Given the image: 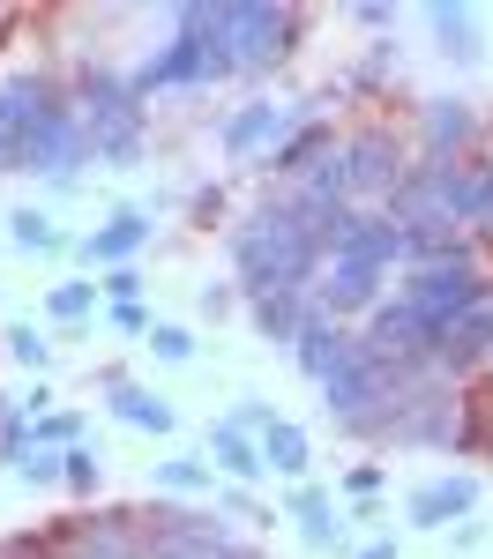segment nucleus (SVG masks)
<instances>
[{"label":"nucleus","instance_id":"nucleus-1","mask_svg":"<svg viewBox=\"0 0 493 559\" xmlns=\"http://www.w3.org/2000/svg\"><path fill=\"white\" fill-rule=\"evenodd\" d=\"M232 269H239L247 299L255 292H307L314 299V284L329 269V247L292 202H262L247 224H232Z\"/></svg>","mask_w":493,"mask_h":559},{"label":"nucleus","instance_id":"nucleus-2","mask_svg":"<svg viewBox=\"0 0 493 559\" xmlns=\"http://www.w3.org/2000/svg\"><path fill=\"white\" fill-rule=\"evenodd\" d=\"M224 75H239V60L224 45V0H187V8H173V38L128 83L134 97H157V90H218Z\"/></svg>","mask_w":493,"mask_h":559},{"label":"nucleus","instance_id":"nucleus-3","mask_svg":"<svg viewBox=\"0 0 493 559\" xmlns=\"http://www.w3.org/2000/svg\"><path fill=\"white\" fill-rule=\"evenodd\" d=\"M486 202H493V173L479 157H426L397 179L389 194V216L397 224H448V231H479L486 224Z\"/></svg>","mask_w":493,"mask_h":559},{"label":"nucleus","instance_id":"nucleus-4","mask_svg":"<svg viewBox=\"0 0 493 559\" xmlns=\"http://www.w3.org/2000/svg\"><path fill=\"white\" fill-rule=\"evenodd\" d=\"M75 120H83L90 134V157L97 165H113V173H128V165H142V142H150V120H142V97H134V83H120L113 68H97L90 60L83 75H75Z\"/></svg>","mask_w":493,"mask_h":559},{"label":"nucleus","instance_id":"nucleus-5","mask_svg":"<svg viewBox=\"0 0 493 559\" xmlns=\"http://www.w3.org/2000/svg\"><path fill=\"white\" fill-rule=\"evenodd\" d=\"M142 552L150 559H269L262 545H247L224 515H202V508H142Z\"/></svg>","mask_w":493,"mask_h":559},{"label":"nucleus","instance_id":"nucleus-6","mask_svg":"<svg viewBox=\"0 0 493 559\" xmlns=\"http://www.w3.org/2000/svg\"><path fill=\"white\" fill-rule=\"evenodd\" d=\"M411 313H426L434 329H456L463 313H479V306L493 299V276L479 269V261H426V269H403V292H397Z\"/></svg>","mask_w":493,"mask_h":559},{"label":"nucleus","instance_id":"nucleus-7","mask_svg":"<svg viewBox=\"0 0 493 559\" xmlns=\"http://www.w3.org/2000/svg\"><path fill=\"white\" fill-rule=\"evenodd\" d=\"M307 38V8H277V0H224V45L239 68H277Z\"/></svg>","mask_w":493,"mask_h":559},{"label":"nucleus","instance_id":"nucleus-8","mask_svg":"<svg viewBox=\"0 0 493 559\" xmlns=\"http://www.w3.org/2000/svg\"><path fill=\"white\" fill-rule=\"evenodd\" d=\"M90 165V134L75 120V97H60V105H45L31 134H23V173H45L52 187H75V173Z\"/></svg>","mask_w":493,"mask_h":559},{"label":"nucleus","instance_id":"nucleus-9","mask_svg":"<svg viewBox=\"0 0 493 559\" xmlns=\"http://www.w3.org/2000/svg\"><path fill=\"white\" fill-rule=\"evenodd\" d=\"M337 173H344V194H352V210H359V202H389L411 165H403V150H397L389 128H359L352 142L337 150Z\"/></svg>","mask_w":493,"mask_h":559},{"label":"nucleus","instance_id":"nucleus-10","mask_svg":"<svg viewBox=\"0 0 493 559\" xmlns=\"http://www.w3.org/2000/svg\"><path fill=\"white\" fill-rule=\"evenodd\" d=\"M68 90L38 75V68H23V75H0V173H23V134L38 120L45 105H60Z\"/></svg>","mask_w":493,"mask_h":559},{"label":"nucleus","instance_id":"nucleus-11","mask_svg":"<svg viewBox=\"0 0 493 559\" xmlns=\"http://www.w3.org/2000/svg\"><path fill=\"white\" fill-rule=\"evenodd\" d=\"M68 559H150L142 552V508H105V515H68L60 522Z\"/></svg>","mask_w":493,"mask_h":559},{"label":"nucleus","instance_id":"nucleus-12","mask_svg":"<svg viewBox=\"0 0 493 559\" xmlns=\"http://www.w3.org/2000/svg\"><path fill=\"white\" fill-rule=\"evenodd\" d=\"M382 284H389V269H366V261H329L321 269V284H314V313H329V321H366L374 306H382Z\"/></svg>","mask_w":493,"mask_h":559},{"label":"nucleus","instance_id":"nucleus-13","mask_svg":"<svg viewBox=\"0 0 493 559\" xmlns=\"http://www.w3.org/2000/svg\"><path fill=\"white\" fill-rule=\"evenodd\" d=\"M329 261H366V269H397L403 261V224L374 210H344V224L329 231Z\"/></svg>","mask_w":493,"mask_h":559},{"label":"nucleus","instance_id":"nucleus-14","mask_svg":"<svg viewBox=\"0 0 493 559\" xmlns=\"http://www.w3.org/2000/svg\"><path fill=\"white\" fill-rule=\"evenodd\" d=\"M471 508H479V477L442 471V477H426V485H411L403 522H411V530H456V522H471Z\"/></svg>","mask_w":493,"mask_h":559},{"label":"nucleus","instance_id":"nucleus-15","mask_svg":"<svg viewBox=\"0 0 493 559\" xmlns=\"http://www.w3.org/2000/svg\"><path fill=\"white\" fill-rule=\"evenodd\" d=\"M300 128V120H292V112H284V105H269V97H255V105H239V112H232V120H224V134H218V150L224 157H239V165H247V157H277V142H284V134Z\"/></svg>","mask_w":493,"mask_h":559},{"label":"nucleus","instance_id":"nucleus-16","mask_svg":"<svg viewBox=\"0 0 493 559\" xmlns=\"http://www.w3.org/2000/svg\"><path fill=\"white\" fill-rule=\"evenodd\" d=\"M479 105L471 97H426L419 105V142H426V157H471L479 150Z\"/></svg>","mask_w":493,"mask_h":559},{"label":"nucleus","instance_id":"nucleus-17","mask_svg":"<svg viewBox=\"0 0 493 559\" xmlns=\"http://www.w3.org/2000/svg\"><path fill=\"white\" fill-rule=\"evenodd\" d=\"M337 150H344V142H337V128H329V120H300V128H292L284 142H277V157H269L262 173H277V179H300V187H307V179L321 173V165H329Z\"/></svg>","mask_w":493,"mask_h":559},{"label":"nucleus","instance_id":"nucleus-18","mask_svg":"<svg viewBox=\"0 0 493 559\" xmlns=\"http://www.w3.org/2000/svg\"><path fill=\"white\" fill-rule=\"evenodd\" d=\"M352 344H359V329L329 321V313H307V329H300V344H292V366H300V373L321 388L337 366H344V358H352Z\"/></svg>","mask_w":493,"mask_h":559},{"label":"nucleus","instance_id":"nucleus-19","mask_svg":"<svg viewBox=\"0 0 493 559\" xmlns=\"http://www.w3.org/2000/svg\"><path fill=\"white\" fill-rule=\"evenodd\" d=\"M150 231H157V224H150L142 210H113L83 239V261H97V269H134V254L150 247Z\"/></svg>","mask_w":493,"mask_h":559},{"label":"nucleus","instance_id":"nucleus-20","mask_svg":"<svg viewBox=\"0 0 493 559\" xmlns=\"http://www.w3.org/2000/svg\"><path fill=\"white\" fill-rule=\"evenodd\" d=\"M210 463H218L224 485H255V477H269L262 432H247V426H232V418H218V426H210Z\"/></svg>","mask_w":493,"mask_h":559},{"label":"nucleus","instance_id":"nucleus-21","mask_svg":"<svg viewBox=\"0 0 493 559\" xmlns=\"http://www.w3.org/2000/svg\"><path fill=\"white\" fill-rule=\"evenodd\" d=\"M97 381H105V403H113V418H120V426L157 432V440H165V432L179 426V418H173V403H165V395H150V388H134L128 373H97Z\"/></svg>","mask_w":493,"mask_h":559},{"label":"nucleus","instance_id":"nucleus-22","mask_svg":"<svg viewBox=\"0 0 493 559\" xmlns=\"http://www.w3.org/2000/svg\"><path fill=\"white\" fill-rule=\"evenodd\" d=\"M463 463H493V381H471L456 395V448Z\"/></svg>","mask_w":493,"mask_h":559},{"label":"nucleus","instance_id":"nucleus-23","mask_svg":"<svg viewBox=\"0 0 493 559\" xmlns=\"http://www.w3.org/2000/svg\"><path fill=\"white\" fill-rule=\"evenodd\" d=\"M426 31H434V45H442L456 68H479V60H486V45H479V8H463V0H434V8H426Z\"/></svg>","mask_w":493,"mask_h":559},{"label":"nucleus","instance_id":"nucleus-24","mask_svg":"<svg viewBox=\"0 0 493 559\" xmlns=\"http://www.w3.org/2000/svg\"><path fill=\"white\" fill-rule=\"evenodd\" d=\"M486 358H493V299L479 306V313H463V321L442 336L434 373H471V366H486Z\"/></svg>","mask_w":493,"mask_h":559},{"label":"nucleus","instance_id":"nucleus-25","mask_svg":"<svg viewBox=\"0 0 493 559\" xmlns=\"http://www.w3.org/2000/svg\"><path fill=\"white\" fill-rule=\"evenodd\" d=\"M247 313H255V336H262V344H300L314 299H307V292H255Z\"/></svg>","mask_w":493,"mask_h":559},{"label":"nucleus","instance_id":"nucleus-26","mask_svg":"<svg viewBox=\"0 0 493 559\" xmlns=\"http://www.w3.org/2000/svg\"><path fill=\"white\" fill-rule=\"evenodd\" d=\"M284 515L300 522V537H307L314 552H344V530H337V508H329V492L321 485H292V500H284Z\"/></svg>","mask_w":493,"mask_h":559},{"label":"nucleus","instance_id":"nucleus-27","mask_svg":"<svg viewBox=\"0 0 493 559\" xmlns=\"http://www.w3.org/2000/svg\"><path fill=\"white\" fill-rule=\"evenodd\" d=\"M262 455H269V471H277V477H292V485H307V471H314V440H307V426H292V418H277V426L262 432Z\"/></svg>","mask_w":493,"mask_h":559},{"label":"nucleus","instance_id":"nucleus-28","mask_svg":"<svg viewBox=\"0 0 493 559\" xmlns=\"http://www.w3.org/2000/svg\"><path fill=\"white\" fill-rule=\"evenodd\" d=\"M8 239H15L23 254H60V247H68V231L45 210H8Z\"/></svg>","mask_w":493,"mask_h":559},{"label":"nucleus","instance_id":"nucleus-29","mask_svg":"<svg viewBox=\"0 0 493 559\" xmlns=\"http://www.w3.org/2000/svg\"><path fill=\"white\" fill-rule=\"evenodd\" d=\"M150 477H157V492H210L218 485V463L210 455H165Z\"/></svg>","mask_w":493,"mask_h":559},{"label":"nucleus","instance_id":"nucleus-30","mask_svg":"<svg viewBox=\"0 0 493 559\" xmlns=\"http://www.w3.org/2000/svg\"><path fill=\"white\" fill-rule=\"evenodd\" d=\"M97 299H105V284L68 276V284H52V292H45V313H52V321H90V313H97Z\"/></svg>","mask_w":493,"mask_h":559},{"label":"nucleus","instance_id":"nucleus-31","mask_svg":"<svg viewBox=\"0 0 493 559\" xmlns=\"http://www.w3.org/2000/svg\"><path fill=\"white\" fill-rule=\"evenodd\" d=\"M0 559H68L60 522H52V530H15V537H0Z\"/></svg>","mask_w":493,"mask_h":559},{"label":"nucleus","instance_id":"nucleus-32","mask_svg":"<svg viewBox=\"0 0 493 559\" xmlns=\"http://www.w3.org/2000/svg\"><path fill=\"white\" fill-rule=\"evenodd\" d=\"M8 358H15V366H31V373H45V366H52V344H45L31 321H8Z\"/></svg>","mask_w":493,"mask_h":559},{"label":"nucleus","instance_id":"nucleus-33","mask_svg":"<svg viewBox=\"0 0 493 559\" xmlns=\"http://www.w3.org/2000/svg\"><path fill=\"white\" fill-rule=\"evenodd\" d=\"M142 350H150V358H165V366H187V358H195V336H187L179 321H157V329L142 336Z\"/></svg>","mask_w":493,"mask_h":559},{"label":"nucleus","instance_id":"nucleus-34","mask_svg":"<svg viewBox=\"0 0 493 559\" xmlns=\"http://www.w3.org/2000/svg\"><path fill=\"white\" fill-rule=\"evenodd\" d=\"M97 477H105V463H97V448H90V440H75V448H68V477H60V485H68V492H97Z\"/></svg>","mask_w":493,"mask_h":559},{"label":"nucleus","instance_id":"nucleus-35","mask_svg":"<svg viewBox=\"0 0 493 559\" xmlns=\"http://www.w3.org/2000/svg\"><path fill=\"white\" fill-rule=\"evenodd\" d=\"M23 485H60L68 477V448H31V463H15Z\"/></svg>","mask_w":493,"mask_h":559},{"label":"nucleus","instance_id":"nucleus-36","mask_svg":"<svg viewBox=\"0 0 493 559\" xmlns=\"http://www.w3.org/2000/svg\"><path fill=\"white\" fill-rule=\"evenodd\" d=\"M31 426H38V448H75V440H83V418H75V411H45Z\"/></svg>","mask_w":493,"mask_h":559},{"label":"nucleus","instance_id":"nucleus-37","mask_svg":"<svg viewBox=\"0 0 493 559\" xmlns=\"http://www.w3.org/2000/svg\"><path fill=\"white\" fill-rule=\"evenodd\" d=\"M105 299L113 306H142V269H105Z\"/></svg>","mask_w":493,"mask_h":559},{"label":"nucleus","instance_id":"nucleus-38","mask_svg":"<svg viewBox=\"0 0 493 559\" xmlns=\"http://www.w3.org/2000/svg\"><path fill=\"white\" fill-rule=\"evenodd\" d=\"M344 492H352V500H374V492H382V463H352V471H344Z\"/></svg>","mask_w":493,"mask_h":559},{"label":"nucleus","instance_id":"nucleus-39","mask_svg":"<svg viewBox=\"0 0 493 559\" xmlns=\"http://www.w3.org/2000/svg\"><path fill=\"white\" fill-rule=\"evenodd\" d=\"M105 321H113L120 336H150V329H157V321H150L142 306H105Z\"/></svg>","mask_w":493,"mask_h":559},{"label":"nucleus","instance_id":"nucleus-40","mask_svg":"<svg viewBox=\"0 0 493 559\" xmlns=\"http://www.w3.org/2000/svg\"><path fill=\"white\" fill-rule=\"evenodd\" d=\"M232 306H239V284H202V313H210V321H224Z\"/></svg>","mask_w":493,"mask_h":559},{"label":"nucleus","instance_id":"nucleus-41","mask_svg":"<svg viewBox=\"0 0 493 559\" xmlns=\"http://www.w3.org/2000/svg\"><path fill=\"white\" fill-rule=\"evenodd\" d=\"M448 545H456V552H479V545H486V522H456Z\"/></svg>","mask_w":493,"mask_h":559},{"label":"nucleus","instance_id":"nucleus-42","mask_svg":"<svg viewBox=\"0 0 493 559\" xmlns=\"http://www.w3.org/2000/svg\"><path fill=\"white\" fill-rule=\"evenodd\" d=\"M359 23H366V31H389V23H397V8H382V0H366V8H352Z\"/></svg>","mask_w":493,"mask_h":559},{"label":"nucleus","instance_id":"nucleus-43","mask_svg":"<svg viewBox=\"0 0 493 559\" xmlns=\"http://www.w3.org/2000/svg\"><path fill=\"white\" fill-rule=\"evenodd\" d=\"M359 559H397V537H374V545H359Z\"/></svg>","mask_w":493,"mask_h":559},{"label":"nucleus","instance_id":"nucleus-44","mask_svg":"<svg viewBox=\"0 0 493 559\" xmlns=\"http://www.w3.org/2000/svg\"><path fill=\"white\" fill-rule=\"evenodd\" d=\"M8 38H15V15H8V8H0V52H8Z\"/></svg>","mask_w":493,"mask_h":559},{"label":"nucleus","instance_id":"nucleus-45","mask_svg":"<svg viewBox=\"0 0 493 559\" xmlns=\"http://www.w3.org/2000/svg\"><path fill=\"white\" fill-rule=\"evenodd\" d=\"M0 440H8V395H0Z\"/></svg>","mask_w":493,"mask_h":559}]
</instances>
